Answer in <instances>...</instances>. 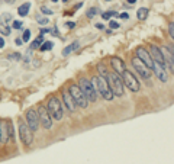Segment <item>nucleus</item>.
I'll return each instance as SVG.
<instances>
[{
	"instance_id": "obj_38",
	"label": "nucleus",
	"mask_w": 174,
	"mask_h": 164,
	"mask_svg": "<svg viewBox=\"0 0 174 164\" xmlns=\"http://www.w3.org/2000/svg\"><path fill=\"white\" fill-rule=\"evenodd\" d=\"M119 16L123 17V19H128V15H126V13H122V15H119Z\"/></svg>"
},
{
	"instance_id": "obj_9",
	"label": "nucleus",
	"mask_w": 174,
	"mask_h": 164,
	"mask_svg": "<svg viewBox=\"0 0 174 164\" xmlns=\"http://www.w3.org/2000/svg\"><path fill=\"white\" fill-rule=\"evenodd\" d=\"M26 125L29 126V129L32 132L39 128V116L35 109H29L26 112Z\"/></svg>"
},
{
	"instance_id": "obj_1",
	"label": "nucleus",
	"mask_w": 174,
	"mask_h": 164,
	"mask_svg": "<svg viewBox=\"0 0 174 164\" xmlns=\"http://www.w3.org/2000/svg\"><path fill=\"white\" fill-rule=\"evenodd\" d=\"M92 84L94 86V90L100 94V96L105 99V100H109L111 102L113 99V93H112L109 84H107V80L106 77H102V76H94L92 79Z\"/></svg>"
},
{
	"instance_id": "obj_24",
	"label": "nucleus",
	"mask_w": 174,
	"mask_h": 164,
	"mask_svg": "<svg viewBox=\"0 0 174 164\" xmlns=\"http://www.w3.org/2000/svg\"><path fill=\"white\" fill-rule=\"evenodd\" d=\"M22 42H28L31 39V31L29 29H25L23 31V35H22Z\"/></svg>"
},
{
	"instance_id": "obj_34",
	"label": "nucleus",
	"mask_w": 174,
	"mask_h": 164,
	"mask_svg": "<svg viewBox=\"0 0 174 164\" xmlns=\"http://www.w3.org/2000/svg\"><path fill=\"white\" fill-rule=\"evenodd\" d=\"M15 44H16L17 46L22 45V39H21V38H16V39H15Z\"/></svg>"
},
{
	"instance_id": "obj_15",
	"label": "nucleus",
	"mask_w": 174,
	"mask_h": 164,
	"mask_svg": "<svg viewBox=\"0 0 174 164\" xmlns=\"http://www.w3.org/2000/svg\"><path fill=\"white\" fill-rule=\"evenodd\" d=\"M10 138V135H9V122L6 121H0V142L2 144H6Z\"/></svg>"
},
{
	"instance_id": "obj_4",
	"label": "nucleus",
	"mask_w": 174,
	"mask_h": 164,
	"mask_svg": "<svg viewBox=\"0 0 174 164\" xmlns=\"http://www.w3.org/2000/svg\"><path fill=\"white\" fill-rule=\"evenodd\" d=\"M68 93L73 97V100L76 105H78L80 108H87L89 106V100L86 99V96L83 94L81 89L78 87V84H70L68 86Z\"/></svg>"
},
{
	"instance_id": "obj_5",
	"label": "nucleus",
	"mask_w": 174,
	"mask_h": 164,
	"mask_svg": "<svg viewBox=\"0 0 174 164\" xmlns=\"http://www.w3.org/2000/svg\"><path fill=\"white\" fill-rule=\"evenodd\" d=\"M78 87L81 89L83 94L86 96V99L89 102H96L97 100V92L94 90V86L92 84V81L87 79H80L78 81Z\"/></svg>"
},
{
	"instance_id": "obj_29",
	"label": "nucleus",
	"mask_w": 174,
	"mask_h": 164,
	"mask_svg": "<svg viewBox=\"0 0 174 164\" xmlns=\"http://www.w3.org/2000/svg\"><path fill=\"white\" fill-rule=\"evenodd\" d=\"M116 15H118V13H116V12H113V10H111V12L103 13V15H102V17H103V19H111L112 16H116Z\"/></svg>"
},
{
	"instance_id": "obj_14",
	"label": "nucleus",
	"mask_w": 174,
	"mask_h": 164,
	"mask_svg": "<svg viewBox=\"0 0 174 164\" xmlns=\"http://www.w3.org/2000/svg\"><path fill=\"white\" fill-rule=\"evenodd\" d=\"M148 52H149V55H151L153 61H155V63H158V64H161V65H164V57H162L161 50H160L158 46L151 45V46H149Z\"/></svg>"
},
{
	"instance_id": "obj_7",
	"label": "nucleus",
	"mask_w": 174,
	"mask_h": 164,
	"mask_svg": "<svg viewBox=\"0 0 174 164\" xmlns=\"http://www.w3.org/2000/svg\"><path fill=\"white\" fill-rule=\"evenodd\" d=\"M19 135H21L22 144L25 147H29L31 144L34 142V134L29 129V126L26 125L23 121H19Z\"/></svg>"
},
{
	"instance_id": "obj_16",
	"label": "nucleus",
	"mask_w": 174,
	"mask_h": 164,
	"mask_svg": "<svg viewBox=\"0 0 174 164\" xmlns=\"http://www.w3.org/2000/svg\"><path fill=\"white\" fill-rule=\"evenodd\" d=\"M63 100H64V105H65V108L68 109V112L74 113V112L77 110V105L74 103L73 97L70 96V93H68V92H63Z\"/></svg>"
},
{
	"instance_id": "obj_17",
	"label": "nucleus",
	"mask_w": 174,
	"mask_h": 164,
	"mask_svg": "<svg viewBox=\"0 0 174 164\" xmlns=\"http://www.w3.org/2000/svg\"><path fill=\"white\" fill-rule=\"evenodd\" d=\"M78 46H80V44H78L77 41H76V42H71L70 45H68V46H65V48L63 50V55H64V57H67V55L73 54L74 51H77V50H78Z\"/></svg>"
},
{
	"instance_id": "obj_36",
	"label": "nucleus",
	"mask_w": 174,
	"mask_h": 164,
	"mask_svg": "<svg viewBox=\"0 0 174 164\" xmlns=\"http://www.w3.org/2000/svg\"><path fill=\"white\" fill-rule=\"evenodd\" d=\"M96 28H97V29H103V25L102 23H96Z\"/></svg>"
},
{
	"instance_id": "obj_18",
	"label": "nucleus",
	"mask_w": 174,
	"mask_h": 164,
	"mask_svg": "<svg viewBox=\"0 0 174 164\" xmlns=\"http://www.w3.org/2000/svg\"><path fill=\"white\" fill-rule=\"evenodd\" d=\"M29 9H31V3H23V4H21L19 7H17V13L21 15V16H26L28 15V12H29Z\"/></svg>"
},
{
	"instance_id": "obj_8",
	"label": "nucleus",
	"mask_w": 174,
	"mask_h": 164,
	"mask_svg": "<svg viewBox=\"0 0 174 164\" xmlns=\"http://www.w3.org/2000/svg\"><path fill=\"white\" fill-rule=\"evenodd\" d=\"M38 116H39V123L45 128V129H51L52 128V118L48 113L47 108L39 106L38 108Z\"/></svg>"
},
{
	"instance_id": "obj_39",
	"label": "nucleus",
	"mask_w": 174,
	"mask_h": 164,
	"mask_svg": "<svg viewBox=\"0 0 174 164\" xmlns=\"http://www.w3.org/2000/svg\"><path fill=\"white\" fill-rule=\"evenodd\" d=\"M4 2H6V3H9V4H12L15 0H4Z\"/></svg>"
},
{
	"instance_id": "obj_25",
	"label": "nucleus",
	"mask_w": 174,
	"mask_h": 164,
	"mask_svg": "<svg viewBox=\"0 0 174 164\" xmlns=\"http://www.w3.org/2000/svg\"><path fill=\"white\" fill-rule=\"evenodd\" d=\"M36 22H38L39 25H47V23H49V22H48V19H47V17L41 16V15H38V16H36Z\"/></svg>"
},
{
	"instance_id": "obj_20",
	"label": "nucleus",
	"mask_w": 174,
	"mask_h": 164,
	"mask_svg": "<svg viewBox=\"0 0 174 164\" xmlns=\"http://www.w3.org/2000/svg\"><path fill=\"white\" fill-rule=\"evenodd\" d=\"M10 21H12V15H10V13H4V15L0 16V23H2V25H7Z\"/></svg>"
},
{
	"instance_id": "obj_35",
	"label": "nucleus",
	"mask_w": 174,
	"mask_h": 164,
	"mask_svg": "<svg viewBox=\"0 0 174 164\" xmlns=\"http://www.w3.org/2000/svg\"><path fill=\"white\" fill-rule=\"evenodd\" d=\"M3 46H4V39L0 36V48H3Z\"/></svg>"
},
{
	"instance_id": "obj_31",
	"label": "nucleus",
	"mask_w": 174,
	"mask_h": 164,
	"mask_svg": "<svg viewBox=\"0 0 174 164\" xmlns=\"http://www.w3.org/2000/svg\"><path fill=\"white\" fill-rule=\"evenodd\" d=\"M109 26H111V29H118L120 25H119L116 21H111V22H109Z\"/></svg>"
},
{
	"instance_id": "obj_32",
	"label": "nucleus",
	"mask_w": 174,
	"mask_h": 164,
	"mask_svg": "<svg viewBox=\"0 0 174 164\" xmlns=\"http://www.w3.org/2000/svg\"><path fill=\"white\" fill-rule=\"evenodd\" d=\"M168 31H170V36H171V38H174V25H173V23H170Z\"/></svg>"
},
{
	"instance_id": "obj_37",
	"label": "nucleus",
	"mask_w": 174,
	"mask_h": 164,
	"mask_svg": "<svg viewBox=\"0 0 174 164\" xmlns=\"http://www.w3.org/2000/svg\"><path fill=\"white\" fill-rule=\"evenodd\" d=\"M126 2H128L129 4H135V3H136V0H126Z\"/></svg>"
},
{
	"instance_id": "obj_26",
	"label": "nucleus",
	"mask_w": 174,
	"mask_h": 164,
	"mask_svg": "<svg viewBox=\"0 0 174 164\" xmlns=\"http://www.w3.org/2000/svg\"><path fill=\"white\" fill-rule=\"evenodd\" d=\"M96 15H97V9H96V7H90L89 12H87V17H89V19H92V17H94Z\"/></svg>"
},
{
	"instance_id": "obj_42",
	"label": "nucleus",
	"mask_w": 174,
	"mask_h": 164,
	"mask_svg": "<svg viewBox=\"0 0 174 164\" xmlns=\"http://www.w3.org/2000/svg\"><path fill=\"white\" fill-rule=\"evenodd\" d=\"M106 2H109V0H106Z\"/></svg>"
},
{
	"instance_id": "obj_10",
	"label": "nucleus",
	"mask_w": 174,
	"mask_h": 164,
	"mask_svg": "<svg viewBox=\"0 0 174 164\" xmlns=\"http://www.w3.org/2000/svg\"><path fill=\"white\" fill-rule=\"evenodd\" d=\"M135 54H136V58L139 60V61H142V63L147 65V67L151 70V67H153V58H151V55H149V52L147 50H145L144 46H138L135 51Z\"/></svg>"
},
{
	"instance_id": "obj_11",
	"label": "nucleus",
	"mask_w": 174,
	"mask_h": 164,
	"mask_svg": "<svg viewBox=\"0 0 174 164\" xmlns=\"http://www.w3.org/2000/svg\"><path fill=\"white\" fill-rule=\"evenodd\" d=\"M132 65L135 67L136 73H138L142 79H149V77H151V70H149L142 61H139L136 57L135 58H132Z\"/></svg>"
},
{
	"instance_id": "obj_22",
	"label": "nucleus",
	"mask_w": 174,
	"mask_h": 164,
	"mask_svg": "<svg viewBox=\"0 0 174 164\" xmlns=\"http://www.w3.org/2000/svg\"><path fill=\"white\" fill-rule=\"evenodd\" d=\"M52 46H54V44L47 41V42H44V44H41L39 48H41V51H49V50H52Z\"/></svg>"
},
{
	"instance_id": "obj_41",
	"label": "nucleus",
	"mask_w": 174,
	"mask_h": 164,
	"mask_svg": "<svg viewBox=\"0 0 174 164\" xmlns=\"http://www.w3.org/2000/svg\"><path fill=\"white\" fill-rule=\"evenodd\" d=\"M63 2H67V0H63Z\"/></svg>"
},
{
	"instance_id": "obj_3",
	"label": "nucleus",
	"mask_w": 174,
	"mask_h": 164,
	"mask_svg": "<svg viewBox=\"0 0 174 164\" xmlns=\"http://www.w3.org/2000/svg\"><path fill=\"white\" fill-rule=\"evenodd\" d=\"M47 110L49 116L55 121H61L63 119V115H64V110H63V105L61 102L58 100V97L52 96L49 100H48V105H47Z\"/></svg>"
},
{
	"instance_id": "obj_19",
	"label": "nucleus",
	"mask_w": 174,
	"mask_h": 164,
	"mask_svg": "<svg viewBox=\"0 0 174 164\" xmlns=\"http://www.w3.org/2000/svg\"><path fill=\"white\" fill-rule=\"evenodd\" d=\"M148 16V9L147 7H139L138 9V12H136V17L139 19V21H145Z\"/></svg>"
},
{
	"instance_id": "obj_6",
	"label": "nucleus",
	"mask_w": 174,
	"mask_h": 164,
	"mask_svg": "<svg viewBox=\"0 0 174 164\" xmlns=\"http://www.w3.org/2000/svg\"><path fill=\"white\" fill-rule=\"evenodd\" d=\"M122 81H123V86H126L129 90H132V92H139V81H138V79H136L135 76H134V73L131 71V70H125V71L122 73Z\"/></svg>"
},
{
	"instance_id": "obj_23",
	"label": "nucleus",
	"mask_w": 174,
	"mask_h": 164,
	"mask_svg": "<svg viewBox=\"0 0 174 164\" xmlns=\"http://www.w3.org/2000/svg\"><path fill=\"white\" fill-rule=\"evenodd\" d=\"M10 28H9L7 25H2V23H0V34L2 35H6V36H7V35H10Z\"/></svg>"
},
{
	"instance_id": "obj_27",
	"label": "nucleus",
	"mask_w": 174,
	"mask_h": 164,
	"mask_svg": "<svg viewBox=\"0 0 174 164\" xmlns=\"http://www.w3.org/2000/svg\"><path fill=\"white\" fill-rule=\"evenodd\" d=\"M97 70H100V76H102V77H106L107 70H106V67H105L103 64H99V65H97Z\"/></svg>"
},
{
	"instance_id": "obj_2",
	"label": "nucleus",
	"mask_w": 174,
	"mask_h": 164,
	"mask_svg": "<svg viewBox=\"0 0 174 164\" xmlns=\"http://www.w3.org/2000/svg\"><path fill=\"white\" fill-rule=\"evenodd\" d=\"M107 84L111 87L113 96H123L125 94V86H123L122 79L119 77V74H116L115 71H111L106 74Z\"/></svg>"
},
{
	"instance_id": "obj_30",
	"label": "nucleus",
	"mask_w": 174,
	"mask_h": 164,
	"mask_svg": "<svg viewBox=\"0 0 174 164\" xmlns=\"http://www.w3.org/2000/svg\"><path fill=\"white\" fill-rule=\"evenodd\" d=\"M41 12L45 13V15H52V13H54V12L51 10V9H48L47 6H42V7H41Z\"/></svg>"
},
{
	"instance_id": "obj_28",
	"label": "nucleus",
	"mask_w": 174,
	"mask_h": 164,
	"mask_svg": "<svg viewBox=\"0 0 174 164\" xmlns=\"http://www.w3.org/2000/svg\"><path fill=\"white\" fill-rule=\"evenodd\" d=\"M22 25H23V22H21V21H13L12 22L13 29H22Z\"/></svg>"
},
{
	"instance_id": "obj_33",
	"label": "nucleus",
	"mask_w": 174,
	"mask_h": 164,
	"mask_svg": "<svg viewBox=\"0 0 174 164\" xmlns=\"http://www.w3.org/2000/svg\"><path fill=\"white\" fill-rule=\"evenodd\" d=\"M67 26L70 28V29H73V28L76 26V23H74V22H67Z\"/></svg>"
},
{
	"instance_id": "obj_13",
	"label": "nucleus",
	"mask_w": 174,
	"mask_h": 164,
	"mask_svg": "<svg viewBox=\"0 0 174 164\" xmlns=\"http://www.w3.org/2000/svg\"><path fill=\"white\" fill-rule=\"evenodd\" d=\"M111 65H112V68H113V71H115L116 74H122V73L126 70V65H125V63H123V60L119 58V57H112Z\"/></svg>"
},
{
	"instance_id": "obj_12",
	"label": "nucleus",
	"mask_w": 174,
	"mask_h": 164,
	"mask_svg": "<svg viewBox=\"0 0 174 164\" xmlns=\"http://www.w3.org/2000/svg\"><path fill=\"white\" fill-rule=\"evenodd\" d=\"M151 70L154 71V74L157 76V79L160 81H162V83H167V81H168V74H167V70L164 65H161V64H158L154 61Z\"/></svg>"
},
{
	"instance_id": "obj_40",
	"label": "nucleus",
	"mask_w": 174,
	"mask_h": 164,
	"mask_svg": "<svg viewBox=\"0 0 174 164\" xmlns=\"http://www.w3.org/2000/svg\"><path fill=\"white\" fill-rule=\"evenodd\" d=\"M52 2H58V0H52Z\"/></svg>"
},
{
	"instance_id": "obj_21",
	"label": "nucleus",
	"mask_w": 174,
	"mask_h": 164,
	"mask_svg": "<svg viewBox=\"0 0 174 164\" xmlns=\"http://www.w3.org/2000/svg\"><path fill=\"white\" fill-rule=\"evenodd\" d=\"M42 41H44L42 35H39L38 39H35V41L32 42V44H31V48H32V50H38L39 46H41V44H42Z\"/></svg>"
}]
</instances>
